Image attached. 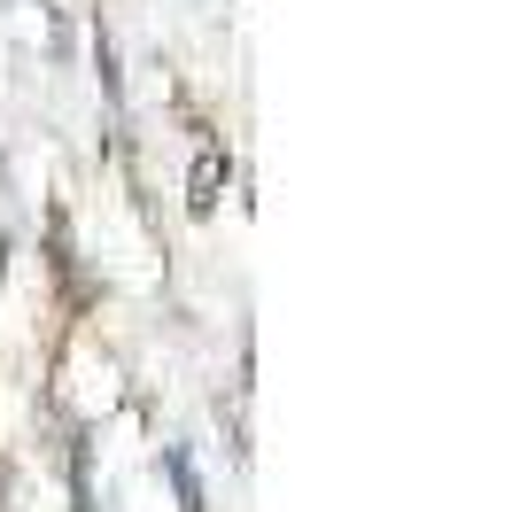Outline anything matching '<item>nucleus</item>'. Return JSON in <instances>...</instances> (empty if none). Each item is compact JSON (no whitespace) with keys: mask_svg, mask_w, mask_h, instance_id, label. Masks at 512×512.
<instances>
[{"mask_svg":"<svg viewBox=\"0 0 512 512\" xmlns=\"http://www.w3.org/2000/svg\"><path fill=\"white\" fill-rule=\"evenodd\" d=\"M210 202H218V148L194 163V210H210Z\"/></svg>","mask_w":512,"mask_h":512,"instance_id":"nucleus-2","label":"nucleus"},{"mask_svg":"<svg viewBox=\"0 0 512 512\" xmlns=\"http://www.w3.org/2000/svg\"><path fill=\"white\" fill-rule=\"evenodd\" d=\"M163 474H171V489H179V512H202V481H194L187 450H163Z\"/></svg>","mask_w":512,"mask_h":512,"instance_id":"nucleus-1","label":"nucleus"}]
</instances>
